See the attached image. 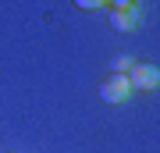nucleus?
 Listing matches in <instances>:
<instances>
[{
	"mask_svg": "<svg viewBox=\"0 0 160 153\" xmlns=\"http://www.w3.org/2000/svg\"><path fill=\"white\" fill-rule=\"evenodd\" d=\"M100 96L107 100V103H125V100L132 96V82H128V75H110V79L103 82Z\"/></svg>",
	"mask_w": 160,
	"mask_h": 153,
	"instance_id": "f257e3e1",
	"label": "nucleus"
},
{
	"mask_svg": "<svg viewBox=\"0 0 160 153\" xmlns=\"http://www.w3.org/2000/svg\"><path fill=\"white\" fill-rule=\"evenodd\" d=\"M128 82H132V89H157L160 71L153 68V64H135V68L128 71Z\"/></svg>",
	"mask_w": 160,
	"mask_h": 153,
	"instance_id": "f03ea898",
	"label": "nucleus"
},
{
	"mask_svg": "<svg viewBox=\"0 0 160 153\" xmlns=\"http://www.w3.org/2000/svg\"><path fill=\"white\" fill-rule=\"evenodd\" d=\"M114 28L118 32H132V28L139 25V7L135 4H114Z\"/></svg>",
	"mask_w": 160,
	"mask_h": 153,
	"instance_id": "7ed1b4c3",
	"label": "nucleus"
},
{
	"mask_svg": "<svg viewBox=\"0 0 160 153\" xmlns=\"http://www.w3.org/2000/svg\"><path fill=\"white\" fill-rule=\"evenodd\" d=\"M132 68H135V61H132V57H118V61H114V75H128Z\"/></svg>",
	"mask_w": 160,
	"mask_h": 153,
	"instance_id": "20e7f679",
	"label": "nucleus"
}]
</instances>
